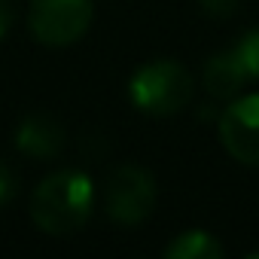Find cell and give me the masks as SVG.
<instances>
[{"instance_id":"1","label":"cell","mask_w":259,"mask_h":259,"mask_svg":"<svg viewBox=\"0 0 259 259\" xmlns=\"http://www.w3.org/2000/svg\"><path fill=\"white\" fill-rule=\"evenodd\" d=\"M95 189L82 171H55L31 195V220L55 238L79 232L92 217Z\"/></svg>"},{"instance_id":"2","label":"cell","mask_w":259,"mask_h":259,"mask_svg":"<svg viewBox=\"0 0 259 259\" xmlns=\"http://www.w3.org/2000/svg\"><path fill=\"white\" fill-rule=\"evenodd\" d=\"M132 104L147 116H174L192 98V76L174 58L147 61L128 82Z\"/></svg>"},{"instance_id":"3","label":"cell","mask_w":259,"mask_h":259,"mask_svg":"<svg viewBox=\"0 0 259 259\" xmlns=\"http://www.w3.org/2000/svg\"><path fill=\"white\" fill-rule=\"evenodd\" d=\"M159 201V189L150 171L125 165L110 174L104 186V210L119 226H138L144 223Z\"/></svg>"},{"instance_id":"4","label":"cell","mask_w":259,"mask_h":259,"mask_svg":"<svg viewBox=\"0 0 259 259\" xmlns=\"http://www.w3.org/2000/svg\"><path fill=\"white\" fill-rule=\"evenodd\" d=\"M92 25V0H31L28 28L43 46H70Z\"/></svg>"},{"instance_id":"5","label":"cell","mask_w":259,"mask_h":259,"mask_svg":"<svg viewBox=\"0 0 259 259\" xmlns=\"http://www.w3.org/2000/svg\"><path fill=\"white\" fill-rule=\"evenodd\" d=\"M220 141L235 162L247 168H259V95L235 98L223 110Z\"/></svg>"},{"instance_id":"6","label":"cell","mask_w":259,"mask_h":259,"mask_svg":"<svg viewBox=\"0 0 259 259\" xmlns=\"http://www.w3.org/2000/svg\"><path fill=\"white\" fill-rule=\"evenodd\" d=\"M16 147L25 153V156H34V159H52L61 153L64 147V132L58 128V122H52L49 116H25L19 122V132H16Z\"/></svg>"},{"instance_id":"7","label":"cell","mask_w":259,"mask_h":259,"mask_svg":"<svg viewBox=\"0 0 259 259\" xmlns=\"http://www.w3.org/2000/svg\"><path fill=\"white\" fill-rule=\"evenodd\" d=\"M247 82H250V76H247V70L241 67L235 49L220 52V55H213V58L204 64V89H207L213 98H223V101L238 98V92H241Z\"/></svg>"},{"instance_id":"8","label":"cell","mask_w":259,"mask_h":259,"mask_svg":"<svg viewBox=\"0 0 259 259\" xmlns=\"http://www.w3.org/2000/svg\"><path fill=\"white\" fill-rule=\"evenodd\" d=\"M223 244L204 232V229H189V232H180L168 247H165V256L168 259H223Z\"/></svg>"},{"instance_id":"9","label":"cell","mask_w":259,"mask_h":259,"mask_svg":"<svg viewBox=\"0 0 259 259\" xmlns=\"http://www.w3.org/2000/svg\"><path fill=\"white\" fill-rule=\"evenodd\" d=\"M235 55H238L241 67L247 70V76L259 79V28H253L241 37V43L235 46Z\"/></svg>"},{"instance_id":"10","label":"cell","mask_w":259,"mask_h":259,"mask_svg":"<svg viewBox=\"0 0 259 259\" xmlns=\"http://www.w3.org/2000/svg\"><path fill=\"white\" fill-rule=\"evenodd\" d=\"M16 195V174L10 171L7 162H0V204H7Z\"/></svg>"},{"instance_id":"11","label":"cell","mask_w":259,"mask_h":259,"mask_svg":"<svg viewBox=\"0 0 259 259\" xmlns=\"http://www.w3.org/2000/svg\"><path fill=\"white\" fill-rule=\"evenodd\" d=\"M235 7H238V0H201V10L217 16V19H226Z\"/></svg>"},{"instance_id":"12","label":"cell","mask_w":259,"mask_h":259,"mask_svg":"<svg viewBox=\"0 0 259 259\" xmlns=\"http://www.w3.org/2000/svg\"><path fill=\"white\" fill-rule=\"evenodd\" d=\"M10 25H13V7L10 0H0V40L10 34Z\"/></svg>"}]
</instances>
